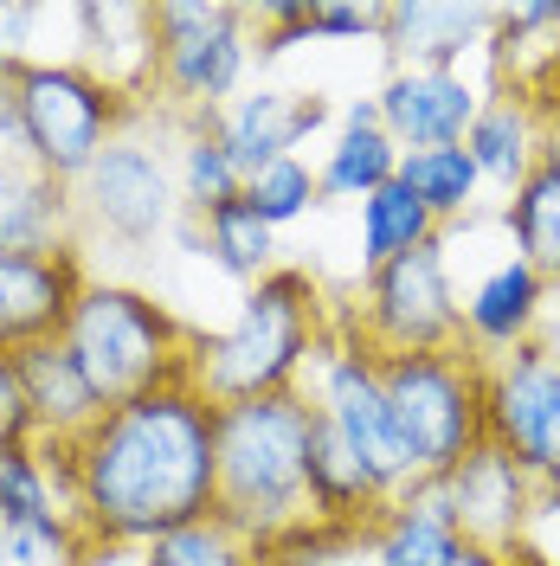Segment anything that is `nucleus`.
<instances>
[{"instance_id":"1","label":"nucleus","mask_w":560,"mask_h":566,"mask_svg":"<svg viewBox=\"0 0 560 566\" xmlns=\"http://www.w3.org/2000/svg\"><path fill=\"white\" fill-rule=\"evenodd\" d=\"M212 399L180 374L110 406L77 438V528L97 547H148L212 515Z\"/></svg>"},{"instance_id":"2","label":"nucleus","mask_w":560,"mask_h":566,"mask_svg":"<svg viewBox=\"0 0 560 566\" xmlns=\"http://www.w3.org/2000/svg\"><path fill=\"white\" fill-rule=\"evenodd\" d=\"M310 424H315V399L297 387L239 399V406H212V463H219L212 515L246 534L251 554L297 528H315Z\"/></svg>"},{"instance_id":"3","label":"nucleus","mask_w":560,"mask_h":566,"mask_svg":"<svg viewBox=\"0 0 560 566\" xmlns=\"http://www.w3.org/2000/svg\"><path fill=\"white\" fill-rule=\"evenodd\" d=\"M315 348H322V290L303 264H278L271 277H258L246 290V310L226 335L194 328L187 380L212 406H239V399L297 387V374Z\"/></svg>"},{"instance_id":"4","label":"nucleus","mask_w":560,"mask_h":566,"mask_svg":"<svg viewBox=\"0 0 560 566\" xmlns=\"http://www.w3.org/2000/svg\"><path fill=\"white\" fill-rule=\"evenodd\" d=\"M187 342H194V328L168 303H155L148 290H129V283H84V296L71 303L65 335H59V348L77 360V374L91 380L104 412L136 392L180 380Z\"/></svg>"},{"instance_id":"5","label":"nucleus","mask_w":560,"mask_h":566,"mask_svg":"<svg viewBox=\"0 0 560 566\" xmlns=\"http://www.w3.org/2000/svg\"><path fill=\"white\" fill-rule=\"evenodd\" d=\"M413 476H452L484 444V354H374Z\"/></svg>"},{"instance_id":"6","label":"nucleus","mask_w":560,"mask_h":566,"mask_svg":"<svg viewBox=\"0 0 560 566\" xmlns=\"http://www.w3.org/2000/svg\"><path fill=\"white\" fill-rule=\"evenodd\" d=\"M136 123L142 109L123 104L116 91H104L77 59L71 65H39V59L20 65V148L33 155L39 175H52L59 187H77L84 168Z\"/></svg>"},{"instance_id":"7","label":"nucleus","mask_w":560,"mask_h":566,"mask_svg":"<svg viewBox=\"0 0 560 566\" xmlns=\"http://www.w3.org/2000/svg\"><path fill=\"white\" fill-rule=\"evenodd\" d=\"M246 7L219 0H162L155 7V91L175 116L226 109L251 59Z\"/></svg>"},{"instance_id":"8","label":"nucleus","mask_w":560,"mask_h":566,"mask_svg":"<svg viewBox=\"0 0 560 566\" xmlns=\"http://www.w3.org/2000/svg\"><path fill=\"white\" fill-rule=\"evenodd\" d=\"M354 335L374 354H445L457 348V290L445 264V239L367 271Z\"/></svg>"},{"instance_id":"9","label":"nucleus","mask_w":560,"mask_h":566,"mask_svg":"<svg viewBox=\"0 0 560 566\" xmlns=\"http://www.w3.org/2000/svg\"><path fill=\"white\" fill-rule=\"evenodd\" d=\"M484 438L535 483H560V354L522 342L484 360Z\"/></svg>"},{"instance_id":"10","label":"nucleus","mask_w":560,"mask_h":566,"mask_svg":"<svg viewBox=\"0 0 560 566\" xmlns=\"http://www.w3.org/2000/svg\"><path fill=\"white\" fill-rule=\"evenodd\" d=\"M71 212H77L84 226H97L104 239H116V245H155L180 212L175 168L162 161L155 142H142V136L123 129V136L84 168V180L71 187Z\"/></svg>"},{"instance_id":"11","label":"nucleus","mask_w":560,"mask_h":566,"mask_svg":"<svg viewBox=\"0 0 560 566\" xmlns=\"http://www.w3.org/2000/svg\"><path fill=\"white\" fill-rule=\"evenodd\" d=\"M315 406L354 444V458L374 470V483L386 495H400L413 483V458H406V444L393 431V406H386V387H381V360L361 335H342V342L315 348Z\"/></svg>"},{"instance_id":"12","label":"nucleus","mask_w":560,"mask_h":566,"mask_svg":"<svg viewBox=\"0 0 560 566\" xmlns=\"http://www.w3.org/2000/svg\"><path fill=\"white\" fill-rule=\"evenodd\" d=\"M84 245L59 251H0V354H20L33 342H59L71 303L84 296Z\"/></svg>"},{"instance_id":"13","label":"nucleus","mask_w":560,"mask_h":566,"mask_svg":"<svg viewBox=\"0 0 560 566\" xmlns=\"http://www.w3.org/2000/svg\"><path fill=\"white\" fill-rule=\"evenodd\" d=\"M445 490H452V509H457V534H464L470 547H490V554H509V547H516L522 515H528V502H535V476H528L502 444L484 438V444L445 476Z\"/></svg>"},{"instance_id":"14","label":"nucleus","mask_w":560,"mask_h":566,"mask_svg":"<svg viewBox=\"0 0 560 566\" xmlns=\"http://www.w3.org/2000/svg\"><path fill=\"white\" fill-rule=\"evenodd\" d=\"M374 109H381V129L400 142V155L406 148H452L477 116V91L464 71H393Z\"/></svg>"},{"instance_id":"15","label":"nucleus","mask_w":560,"mask_h":566,"mask_svg":"<svg viewBox=\"0 0 560 566\" xmlns=\"http://www.w3.org/2000/svg\"><path fill=\"white\" fill-rule=\"evenodd\" d=\"M329 123V97H315V91H251L239 104L219 109V148L232 155V168L239 180L258 175V168H271L278 155H290L303 136H315Z\"/></svg>"},{"instance_id":"16","label":"nucleus","mask_w":560,"mask_h":566,"mask_svg":"<svg viewBox=\"0 0 560 566\" xmlns=\"http://www.w3.org/2000/svg\"><path fill=\"white\" fill-rule=\"evenodd\" d=\"M541 310H548V283L522 258H502L470 283V296H457V348H484V360L522 348L535 342Z\"/></svg>"},{"instance_id":"17","label":"nucleus","mask_w":560,"mask_h":566,"mask_svg":"<svg viewBox=\"0 0 560 566\" xmlns=\"http://www.w3.org/2000/svg\"><path fill=\"white\" fill-rule=\"evenodd\" d=\"M496 27V7H464V0H400L381 7V39L393 52V71H457L464 52Z\"/></svg>"},{"instance_id":"18","label":"nucleus","mask_w":560,"mask_h":566,"mask_svg":"<svg viewBox=\"0 0 560 566\" xmlns=\"http://www.w3.org/2000/svg\"><path fill=\"white\" fill-rule=\"evenodd\" d=\"M77 245L71 187L39 175L20 142H0V251H59Z\"/></svg>"},{"instance_id":"19","label":"nucleus","mask_w":560,"mask_h":566,"mask_svg":"<svg viewBox=\"0 0 560 566\" xmlns=\"http://www.w3.org/2000/svg\"><path fill=\"white\" fill-rule=\"evenodd\" d=\"M457 547H464V534H457L445 476H413L374 522V560L381 566H452Z\"/></svg>"},{"instance_id":"20","label":"nucleus","mask_w":560,"mask_h":566,"mask_svg":"<svg viewBox=\"0 0 560 566\" xmlns=\"http://www.w3.org/2000/svg\"><path fill=\"white\" fill-rule=\"evenodd\" d=\"M13 374H20V392H27V412H33V438H65V444H77L91 424L104 419L91 380L77 374V360L59 342L20 348L13 354Z\"/></svg>"},{"instance_id":"21","label":"nucleus","mask_w":560,"mask_h":566,"mask_svg":"<svg viewBox=\"0 0 560 566\" xmlns=\"http://www.w3.org/2000/svg\"><path fill=\"white\" fill-rule=\"evenodd\" d=\"M464 155L477 180L496 187H522V175L541 161V129H535V104L528 97H502V104H477L470 129H464Z\"/></svg>"},{"instance_id":"22","label":"nucleus","mask_w":560,"mask_h":566,"mask_svg":"<svg viewBox=\"0 0 560 566\" xmlns=\"http://www.w3.org/2000/svg\"><path fill=\"white\" fill-rule=\"evenodd\" d=\"M509 239H516V258L541 283H560V168L541 155L522 175L516 200H509Z\"/></svg>"},{"instance_id":"23","label":"nucleus","mask_w":560,"mask_h":566,"mask_svg":"<svg viewBox=\"0 0 560 566\" xmlns=\"http://www.w3.org/2000/svg\"><path fill=\"white\" fill-rule=\"evenodd\" d=\"M219 109L207 116H180V168H175V193H180V212L187 219H207L212 207H226V200H239V168H232V155L219 148Z\"/></svg>"},{"instance_id":"24","label":"nucleus","mask_w":560,"mask_h":566,"mask_svg":"<svg viewBox=\"0 0 560 566\" xmlns=\"http://www.w3.org/2000/svg\"><path fill=\"white\" fill-rule=\"evenodd\" d=\"M393 175H400V142L381 123H349L329 148V161L315 168V193L322 200H367Z\"/></svg>"},{"instance_id":"25","label":"nucleus","mask_w":560,"mask_h":566,"mask_svg":"<svg viewBox=\"0 0 560 566\" xmlns=\"http://www.w3.org/2000/svg\"><path fill=\"white\" fill-rule=\"evenodd\" d=\"M432 239H438V219H432L400 180H386V187H374V193L361 200V264H367V271H381V264L432 245Z\"/></svg>"},{"instance_id":"26","label":"nucleus","mask_w":560,"mask_h":566,"mask_svg":"<svg viewBox=\"0 0 560 566\" xmlns=\"http://www.w3.org/2000/svg\"><path fill=\"white\" fill-rule=\"evenodd\" d=\"M393 180H400L438 226H445V219H464V212L477 207V187H484L477 168H470V155H464V142H452V148H406Z\"/></svg>"},{"instance_id":"27","label":"nucleus","mask_w":560,"mask_h":566,"mask_svg":"<svg viewBox=\"0 0 560 566\" xmlns=\"http://www.w3.org/2000/svg\"><path fill=\"white\" fill-rule=\"evenodd\" d=\"M194 226H200L212 264H219L226 277L258 283V277H271V271H278V232L246 207V193H239V200H226V207H212L207 219H194Z\"/></svg>"},{"instance_id":"28","label":"nucleus","mask_w":560,"mask_h":566,"mask_svg":"<svg viewBox=\"0 0 560 566\" xmlns=\"http://www.w3.org/2000/svg\"><path fill=\"white\" fill-rule=\"evenodd\" d=\"M142 566H258V554H251V541L232 528V522L200 515V522H187V528L148 541V547H142Z\"/></svg>"},{"instance_id":"29","label":"nucleus","mask_w":560,"mask_h":566,"mask_svg":"<svg viewBox=\"0 0 560 566\" xmlns=\"http://www.w3.org/2000/svg\"><path fill=\"white\" fill-rule=\"evenodd\" d=\"M246 207L278 232V226H290V219H303L310 207H322V193H315V168L310 161H297V155H278L271 168H258V175H246Z\"/></svg>"},{"instance_id":"30","label":"nucleus","mask_w":560,"mask_h":566,"mask_svg":"<svg viewBox=\"0 0 560 566\" xmlns=\"http://www.w3.org/2000/svg\"><path fill=\"white\" fill-rule=\"evenodd\" d=\"M59 515V495L45 483V463L33 444H7L0 451V528H20V522H52ZM71 522V515H65Z\"/></svg>"},{"instance_id":"31","label":"nucleus","mask_w":560,"mask_h":566,"mask_svg":"<svg viewBox=\"0 0 560 566\" xmlns=\"http://www.w3.org/2000/svg\"><path fill=\"white\" fill-rule=\"evenodd\" d=\"M84 528L52 515V522H20V528H0V566H77L84 560Z\"/></svg>"},{"instance_id":"32","label":"nucleus","mask_w":560,"mask_h":566,"mask_svg":"<svg viewBox=\"0 0 560 566\" xmlns=\"http://www.w3.org/2000/svg\"><path fill=\"white\" fill-rule=\"evenodd\" d=\"M7 444H33V412H27V392L13 374V354H0V451Z\"/></svg>"},{"instance_id":"33","label":"nucleus","mask_w":560,"mask_h":566,"mask_svg":"<svg viewBox=\"0 0 560 566\" xmlns=\"http://www.w3.org/2000/svg\"><path fill=\"white\" fill-rule=\"evenodd\" d=\"M310 33H381V7H329V0H310Z\"/></svg>"},{"instance_id":"34","label":"nucleus","mask_w":560,"mask_h":566,"mask_svg":"<svg viewBox=\"0 0 560 566\" xmlns=\"http://www.w3.org/2000/svg\"><path fill=\"white\" fill-rule=\"evenodd\" d=\"M0 142H20V65L0 59Z\"/></svg>"},{"instance_id":"35","label":"nucleus","mask_w":560,"mask_h":566,"mask_svg":"<svg viewBox=\"0 0 560 566\" xmlns=\"http://www.w3.org/2000/svg\"><path fill=\"white\" fill-rule=\"evenodd\" d=\"M452 566H509V560H502V554H490V547H470V541H464Z\"/></svg>"},{"instance_id":"36","label":"nucleus","mask_w":560,"mask_h":566,"mask_svg":"<svg viewBox=\"0 0 560 566\" xmlns=\"http://www.w3.org/2000/svg\"><path fill=\"white\" fill-rule=\"evenodd\" d=\"M541 155H548V161H554V168H560V136H554V142H548V148H541Z\"/></svg>"}]
</instances>
